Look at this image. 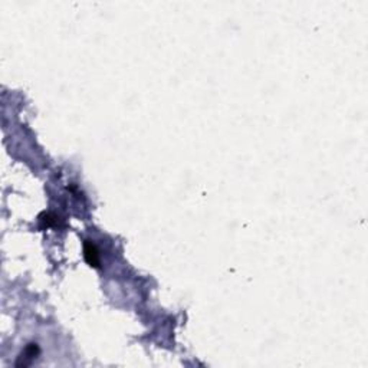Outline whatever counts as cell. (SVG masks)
Masks as SVG:
<instances>
[{
    "label": "cell",
    "mask_w": 368,
    "mask_h": 368,
    "mask_svg": "<svg viewBox=\"0 0 368 368\" xmlns=\"http://www.w3.org/2000/svg\"><path fill=\"white\" fill-rule=\"evenodd\" d=\"M84 256H85V260L91 266L100 267V263H101L100 262V252L91 240H85V243H84Z\"/></svg>",
    "instance_id": "6da1fadb"
}]
</instances>
